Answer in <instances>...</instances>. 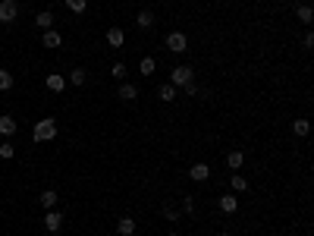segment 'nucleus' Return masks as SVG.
Returning <instances> with one entry per match:
<instances>
[{
    "label": "nucleus",
    "mask_w": 314,
    "mask_h": 236,
    "mask_svg": "<svg viewBox=\"0 0 314 236\" xmlns=\"http://www.w3.org/2000/svg\"><path fill=\"white\" fill-rule=\"evenodd\" d=\"M32 139H35V145L54 142V139H57V120H51V116L38 120V123H35V129H32Z\"/></svg>",
    "instance_id": "1"
},
{
    "label": "nucleus",
    "mask_w": 314,
    "mask_h": 236,
    "mask_svg": "<svg viewBox=\"0 0 314 236\" xmlns=\"http://www.w3.org/2000/svg\"><path fill=\"white\" fill-rule=\"evenodd\" d=\"M192 82H195V69H192V66H173V73H170V85L185 88V85H192Z\"/></svg>",
    "instance_id": "2"
},
{
    "label": "nucleus",
    "mask_w": 314,
    "mask_h": 236,
    "mask_svg": "<svg viewBox=\"0 0 314 236\" xmlns=\"http://www.w3.org/2000/svg\"><path fill=\"white\" fill-rule=\"evenodd\" d=\"M164 44H167V51H170V54H185V47H189V38H185L182 32H170Z\"/></svg>",
    "instance_id": "3"
},
{
    "label": "nucleus",
    "mask_w": 314,
    "mask_h": 236,
    "mask_svg": "<svg viewBox=\"0 0 314 236\" xmlns=\"http://www.w3.org/2000/svg\"><path fill=\"white\" fill-rule=\"evenodd\" d=\"M16 16H19V4L16 0H0V22H16Z\"/></svg>",
    "instance_id": "4"
},
{
    "label": "nucleus",
    "mask_w": 314,
    "mask_h": 236,
    "mask_svg": "<svg viewBox=\"0 0 314 236\" xmlns=\"http://www.w3.org/2000/svg\"><path fill=\"white\" fill-rule=\"evenodd\" d=\"M63 227V211H57V208H51L48 214H44V230L48 233H57Z\"/></svg>",
    "instance_id": "5"
},
{
    "label": "nucleus",
    "mask_w": 314,
    "mask_h": 236,
    "mask_svg": "<svg viewBox=\"0 0 314 236\" xmlns=\"http://www.w3.org/2000/svg\"><path fill=\"white\" fill-rule=\"evenodd\" d=\"M189 176L195 183H204V180H211V167H207L204 161H198V164H192V167H189Z\"/></svg>",
    "instance_id": "6"
},
{
    "label": "nucleus",
    "mask_w": 314,
    "mask_h": 236,
    "mask_svg": "<svg viewBox=\"0 0 314 236\" xmlns=\"http://www.w3.org/2000/svg\"><path fill=\"white\" fill-rule=\"evenodd\" d=\"M107 44H110V47H116V51H120V47L126 44V32H123L120 26H113V29H107Z\"/></svg>",
    "instance_id": "7"
},
{
    "label": "nucleus",
    "mask_w": 314,
    "mask_h": 236,
    "mask_svg": "<svg viewBox=\"0 0 314 236\" xmlns=\"http://www.w3.org/2000/svg\"><path fill=\"white\" fill-rule=\"evenodd\" d=\"M157 98L164 101V104H170V101H176V98H179V88H176V85H170V82H164V85L157 88Z\"/></svg>",
    "instance_id": "8"
},
{
    "label": "nucleus",
    "mask_w": 314,
    "mask_h": 236,
    "mask_svg": "<svg viewBox=\"0 0 314 236\" xmlns=\"http://www.w3.org/2000/svg\"><path fill=\"white\" fill-rule=\"evenodd\" d=\"M41 44L48 47V51H54V47H60V44H63V35H60V32H54V29H48V32H44V38H41Z\"/></svg>",
    "instance_id": "9"
},
{
    "label": "nucleus",
    "mask_w": 314,
    "mask_h": 236,
    "mask_svg": "<svg viewBox=\"0 0 314 236\" xmlns=\"http://www.w3.org/2000/svg\"><path fill=\"white\" fill-rule=\"evenodd\" d=\"M16 129H19V123H16L10 113L0 116V136H16Z\"/></svg>",
    "instance_id": "10"
},
{
    "label": "nucleus",
    "mask_w": 314,
    "mask_h": 236,
    "mask_svg": "<svg viewBox=\"0 0 314 236\" xmlns=\"http://www.w3.org/2000/svg\"><path fill=\"white\" fill-rule=\"evenodd\" d=\"M220 211H223V214H236L239 211V198L236 195H220Z\"/></svg>",
    "instance_id": "11"
},
{
    "label": "nucleus",
    "mask_w": 314,
    "mask_h": 236,
    "mask_svg": "<svg viewBox=\"0 0 314 236\" xmlns=\"http://www.w3.org/2000/svg\"><path fill=\"white\" fill-rule=\"evenodd\" d=\"M44 85H48V91H63L66 88V79L60 73H51L48 79H44Z\"/></svg>",
    "instance_id": "12"
},
{
    "label": "nucleus",
    "mask_w": 314,
    "mask_h": 236,
    "mask_svg": "<svg viewBox=\"0 0 314 236\" xmlns=\"http://www.w3.org/2000/svg\"><path fill=\"white\" fill-rule=\"evenodd\" d=\"M35 26H38L41 32H48V29L54 26V13H51V10H41V13L35 16Z\"/></svg>",
    "instance_id": "13"
},
{
    "label": "nucleus",
    "mask_w": 314,
    "mask_h": 236,
    "mask_svg": "<svg viewBox=\"0 0 314 236\" xmlns=\"http://www.w3.org/2000/svg\"><path fill=\"white\" fill-rule=\"evenodd\" d=\"M138 73H142L145 79L154 76V73H157V60H154V57H142V63H138Z\"/></svg>",
    "instance_id": "14"
},
{
    "label": "nucleus",
    "mask_w": 314,
    "mask_h": 236,
    "mask_svg": "<svg viewBox=\"0 0 314 236\" xmlns=\"http://www.w3.org/2000/svg\"><path fill=\"white\" fill-rule=\"evenodd\" d=\"M116 94H120V101H135V98H138V88L132 85V82H123Z\"/></svg>",
    "instance_id": "15"
},
{
    "label": "nucleus",
    "mask_w": 314,
    "mask_h": 236,
    "mask_svg": "<svg viewBox=\"0 0 314 236\" xmlns=\"http://www.w3.org/2000/svg\"><path fill=\"white\" fill-rule=\"evenodd\" d=\"M116 233H120V236H132L135 233V220L132 217H120V220H116Z\"/></svg>",
    "instance_id": "16"
},
{
    "label": "nucleus",
    "mask_w": 314,
    "mask_h": 236,
    "mask_svg": "<svg viewBox=\"0 0 314 236\" xmlns=\"http://www.w3.org/2000/svg\"><path fill=\"white\" fill-rule=\"evenodd\" d=\"M135 26H138V29H151V26H154V13H151V10H138Z\"/></svg>",
    "instance_id": "17"
},
{
    "label": "nucleus",
    "mask_w": 314,
    "mask_h": 236,
    "mask_svg": "<svg viewBox=\"0 0 314 236\" xmlns=\"http://www.w3.org/2000/svg\"><path fill=\"white\" fill-rule=\"evenodd\" d=\"M295 16H298V22H305V26H311V19H314V10H311L308 4H298V7H295Z\"/></svg>",
    "instance_id": "18"
},
{
    "label": "nucleus",
    "mask_w": 314,
    "mask_h": 236,
    "mask_svg": "<svg viewBox=\"0 0 314 236\" xmlns=\"http://www.w3.org/2000/svg\"><path fill=\"white\" fill-rule=\"evenodd\" d=\"M226 164H229V170H239L242 164H245V151H229V155H226Z\"/></svg>",
    "instance_id": "19"
},
{
    "label": "nucleus",
    "mask_w": 314,
    "mask_h": 236,
    "mask_svg": "<svg viewBox=\"0 0 314 236\" xmlns=\"http://www.w3.org/2000/svg\"><path fill=\"white\" fill-rule=\"evenodd\" d=\"M57 198H60V195H57L54 189H44V192H41V205H44V211L57 208Z\"/></svg>",
    "instance_id": "20"
},
{
    "label": "nucleus",
    "mask_w": 314,
    "mask_h": 236,
    "mask_svg": "<svg viewBox=\"0 0 314 236\" xmlns=\"http://www.w3.org/2000/svg\"><path fill=\"white\" fill-rule=\"evenodd\" d=\"M229 186H232V192H248V180H245V176H242V173H232Z\"/></svg>",
    "instance_id": "21"
},
{
    "label": "nucleus",
    "mask_w": 314,
    "mask_h": 236,
    "mask_svg": "<svg viewBox=\"0 0 314 236\" xmlns=\"http://www.w3.org/2000/svg\"><path fill=\"white\" fill-rule=\"evenodd\" d=\"M308 133H311V123H308V120H295V123H292V136L305 139Z\"/></svg>",
    "instance_id": "22"
},
{
    "label": "nucleus",
    "mask_w": 314,
    "mask_h": 236,
    "mask_svg": "<svg viewBox=\"0 0 314 236\" xmlns=\"http://www.w3.org/2000/svg\"><path fill=\"white\" fill-rule=\"evenodd\" d=\"M126 73H129V69H126V63H123V60H116V63L110 66V76H113L116 82H123V79H126Z\"/></svg>",
    "instance_id": "23"
},
{
    "label": "nucleus",
    "mask_w": 314,
    "mask_h": 236,
    "mask_svg": "<svg viewBox=\"0 0 314 236\" xmlns=\"http://www.w3.org/2000/svg\"><path fill=\"white\" fill-rule=\"evenodd\" d=\"M85 79H88V73H85V69H69V82H73V85H85Z\"/></svg>",
    "instance_id": "24"
},
{
    "label": "nucleus",
    "mask_w": 314,
    "mask_h": 236,
    "mask_svg": "<svg viewBox=\"0 0 314 236\" xmlns=\"http://www.w3.org/2000/svg\"><path fill=\"white\" fill-rule=\"evenodd\" d=\"M13 88V73L10 69H0V91H10Z\"/></svg>",
    "instance_id": "25"
},
{
    "label": "nucleus",
    "mask_w": 314,
    "mask_h": 236,
    "mask_svg": "<svg viewBox=\"0 0 314 236\" xmlns=\"http://www.w3.org/2000/svg\"><path fill=\"white\" fill-rule=\"evenodd\" d=\"M85 7H88V0H66L69 13H85Z\"/></svg>",
    "instance_id": "26"
},
{
    "label": "nucleus",
    "mask_w": 314,
    "mask_h": 236,
    "mask_svg": "<svg viewBox=\"0 0 314 236\" xmlns=\"http://www.w3.org/2000/svg\"><path fill=\"white\" fill-rule=\"evenodd\" d=\"M13 155H16V148L10 145V142H4V145H0V158H4V161H10Z\"/></svg>",
    "instance_id": "27"
},
{
    "label": "nucleus",
    "mask_w": 314,
    "mask_h": 236,
    "mask_svg": "<svg viewBox=\"0 0 314 236\" xmlns=\"http://www.w3.org/2000/svg\"><path fill=\"white\" fill-rule=\"evenodd\" d=\"M182 211H185V214H195V198H192V195L182 198Z\"/></svg>",
    "instance_id": "28"
},
{
    "label": "nucleus",
    "mask_w": 314,
    "mask_h": 236,
    "mask_svg": "<svg viewBox=\"0 0 314 236\" xmlns=\"http://www.w3.org/2000/svg\"><path fill=\"white\" fill-rule=\"evenodd\" d=\"M164 217H167V220H179V208H170V205H167V208H164Z\"/></svg>",
    "instance_id": "29"
},
{
    "label": "nucleus",
    "mask_w": 314,
    "mask_h": 236,
    "mask_svg": "<svg viewBox=\"0 0 314 236\" xmlns=\"http://www.w3.org/2000/svg\"><path fill=\"white\" fill-rule=\"evenodd\" d=\"M311 44H314V35H311V32H305V38H301V47H305V51H308Z\"/></svg>",
    "instance_id": "30"
},
{
    "label": "nucleus",
    "mask_w": 314,
    "mask_h": 236,
    "mask_svg": "<svg viewBox=\"0 0 314 236\" xmlns=\"http://www.w3.org/2000/svg\"><path fill=\"white\" fill-rule=\"evenodd\" d=\"M167 236H179V233H176V230H173V233H167Z\"/></svg>",
    "instance_id": "31"
},
{
    "label": "nucleus",
    "mask_w": 314,
    "mask_h": 236,
    "mask_svg": "<svg viewBox=\"0 0 314 236\" xmlns=\"http://www.w3.org/2000/svg\"><path fill=\"white\" fill-rule=\"evenodd\" d=\"M217 236H229V233H226V230H223V233H217Z\"/></svg>",
    "instance_id": "32"
}]
</instances>
